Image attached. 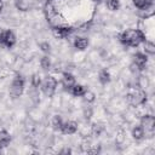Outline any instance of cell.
Listing matches in <instances>:
<instances>
[{"label": "cell", "instance_id": "30bf717a", "mask_svg": "<svg viewBox=\"0 0 155 155\" xmlns=\"http://www.w3.org/2000/svg\"><path fill=\"white\" fill-rule=\"evenodd\" d=\"M17 42V38L15 35V33L10 29H6L4 33V38H2V46H5L6 48H12Z\"/></svg>", "mask_w": 155, "mask_h": 155}, {"label": "cell", "instance_id": "f546056e", "mask_svg": "<svg viewBox=\"0 0 155 155\" xmlns=\"http://www.w3.org/2000/svg\"><path fill=\"white\" fill-rule=\"evenodd\" d=\"M39 47H40V50L44 52V53H50L51 52V45L47 42V41H42V42H40L39 44Z\"/></svg>", "mask_w": 155, "mask_h": 155}, {"label": "cell", "instance_id": "277c9868", "mask_svg": "<svg viewBox=\"0 0 155 155\" xmlns=\"http://www.w3.org/2000/svg\"><path fill=\"white\" fill-rule=\"evenodd\" d=\"M57 86H58V81L54 76L52 75H46L44 78V80L41 81V91L47 96V97H52L57 90Z\"/></svg>", "mask_w": 155, "mask_h": 155}, {"label": "cell", "instance_id": "83f0119b", "mask_svg": "<svg viewBox=\"0 0 155 155\" xmlns=\"http://www.w3.org/2000/svg\"><path fill=\"white\" fill-rule=\"evenodd\" d=\"M82 115H84L85 120H87V121L92 117V115H93V109H92L91 105H88V103H87V105H85V107L82 108Z\"/></svg>", "mask_w": 155, "mask_h": 155}, {"label": "cell", "instance_id": "1f68e13d", "mask_svg": "<svg viewBox=\"0 0 155 155\" xmlns=\"http://www.w3.org/2000/svg\"><path fill=\"white\" fill-rule=\"evenodd\" d=\"M99 151H101V145H92L87 151V154H98Z\"/></svg>", "mask_w": 155, "mask_h": 155}, {"label": "cell", "instance_id": "603a6c76", "mask_svg": "<svg viewBox=\"0 0 155 155\" xmlns=\"http://www.w3.org/2000/svg\"><path fill=\"white\" fill-rule=\"evenodd\" d=\"M63 122H64V121L62 120V116H61V115H57V114L53 115L52 119H51V126H52V128L56 130V131H59V130H61Z\"/></svg>", "mask_w": 155, "mask_h": 155}, {"label": "cell", "instance_id": "3957f363", "mask_svg": "<svg viewBox=\"0 0 155 155\" xmlns=\"http://www.w3.org/2000/svg\"><path fill=\"white\" fill-rule=\"evenodd\" d=\"M24 87H25V79L17 74L12 81H11V85H10V96L12 98H18L23 94L24 92Z\"/></svg>", "mask_w": 155, "mask_h": 155}, {"label": "cell", "instance_id": "4dcf8cb0", "mask_svg": "<svg viewBox=\"0 0 155 155\" xmlns=\"http://www.w3.org/2000/svg\"><path fill=\"white\" fill-rule=\"evenodd\" d=\"M92 147V143L88 140V139H84L82 140V143H81V145H80V148H81V150L82 151H85V153H87L88 150H90V148Z\"/></svg>", "mask_w": 155, "mask_h": 155}, {"label": "cell", "instance_id": "ac0fdd59", "mask_svg": "<svg viewBox=\"0 0 155 155\" xmlns=\"http://www.w3.org/2000/svg\"><path fill=\"white\" fill-rule=\"evenodd\" d=\"M131 134H132L133 139H136V140H142V139L145 137V131H144V128H143L140 125H137V126H134V127L132 128Z\"/></svg>", "mask_w": 155, "mask_h": 155}, {"label": "cell", "instance_id": "4316f807", "mask_svg": "<svg viewBox=\"0 0 155 155\" xmlns=\"http://www.w3.org/2000/svg\"><path fill=\"white\" fill-rule=\"evenodd\" d=\"M105 5L110 11H117L120 8V0H107Z\"/></svg>", "mask_w": 155, "mask_h": 155}, {"label": "cell", "instance_id": "2e32d148", "mask_svg": "<svg viewBox=\"0 0 155 155\" xmlns=\"http://www.w3.org/2000/svg\"><path fill=\"white\" fill-rule=\"evenodd\" d=\"M98 81L102 85H108L111 81V75L107 69H101L98 71Z\"/></svg>", "mask_w": 155, "mask_h": 155}, {"label": "cell", "instance_id": "ba28073f", "mask_svg": "<svg viewBox=\"0 0 155 155\" xmlns=\"http://www.w3.org/2000/svg\"><path fill=\"white\" fill-rule=\"evenodd\" d=\"M78 130H79L78 122H76V121H73V120H68V121H64V122H63V125H62V127H61L59 131H61L63 134L70 136V134L76 133Z\"/></svg>", "mask_w": 155, "mask_h": 155}, {"label": "cell", "instance_id": "d4e9b609", "mask_svg": "<svg viewBox=\"0 0 155 155\" xmlns=\"http://www.w3.org/2000/svg\"><path fill=\"white\" fill-rule=\"evenodd\" d=\"M41 76L38 74V73H34L30 78V84H31V87L33 88H39L40 85H41Z\"/></svg>", "mask_w": 155, "mask_h": 155}, {"label": "cell", "instance_id": "d6a6232c", "mask_svg": "<svg viewBox=\"0 0 155 155\" xmlns=\"http://www.w3.org/2000/svg\"><path fill=\"white\" fill-rule=\"evenodd\" d=\"M59 154H62V155H64V154H71V149L68 148V147H64V148H62L59 150Z\"/></svg>", "mask_w": 155, "mask_h": 155}, {"label": "cell", "instance_id": "d6986e66", "mask_svg": "<svg viewBox=\"0 0 155 155\" xmlns=\"http://www.w3.org/2000/svg\"><path fill=\"white\" fill-rule=\"evenodd\" d=\"M86 87L84 86V85H81V84H75L69 91H70V93L74 96V97H82L84 96V93L86 92Z\"/></svg>", "mask_w": 155, "mask_h": 155}, {"label": "cell", "instance_id": "d590c367", "mask_svg": "<svg viewBox=\"0 0 155 155\" xmlns=\"http://www.w3.org/2000/svg\"><path fill=\"white\" fill-rule=\"evenodd\" d=\"M92 1H93V2H97V4H98V2H101L102 0H92Z\"/></svg>", "mask_w": 155, "mask_h": 155}, {"label": "cell", "instance_id": "9a60e30c", "mask_svg": "<svg viewBox=\"0 0 155 155\" xmlns=\"http://www.w3.org/2000/svg\"><path fill=\"white\" fill-rule=\"evenodd\" d=\"M132 4L138 10H150L153 7V0H132Z\"/></svg>", "mask_w": 155, "mask_h": 155}, {"label": "cell", "instance_id": "52a82bcc", "mask_svg": "<svg viewBox=\"0 0 155 155\" xmlns=\"http://www.w3.org/2000/svg\"><path fill=\"white\" fill-rule=\"evenodd\" d=\"M132 63L137 67V69L139 71H143L147 68L148 64V54H145L144 52H136L132 57Z\"/></svg>", "mask_w": 155, "mask_h": 155}, {"label": "cell", "instance_id": "6da1fadb", "mask_svg": "<svg viewBox=\"0 0 155 155\" xmlns=\"http://www.w3.org/2000/svg\"><path fill=\"white\" fill-rule=\"evenodd\" d=\"M119 40L122 45H125L127 47H138L140 44H143L147 40V36L142 29L131 28V29L124 30L119 35Z\"/></svg>", "mask_w": 155, "mask_h": 155}, {"label": "cell", "instance_id": "8fae6325", "mask_svg": "<svg viewBox=\"0 0 155 155\" xmlns=\"http://www.w3.org/2000/svg\"><path fill=\"white\" fill-rule=\"evenodd\" d=\"M75 84H76V79L70 71H64L62 74V85L64 88L70 90Z\"/></svg>", "mask_w": 155, "mask_h": 155}, {"label": "cell", "instance_id": "5bb4252c", "mask_svg": "<svg viewBox=\"0 0 155 155\" xmlns=\"http://www.w3.org/2000/svg\"><path fill=\"white\" fill-rule=\"evenodd\" d=\"M11 140H12V137L10 132L6 130H0V149L8 147Z\"/></svg>", "mask_w": 155, "mask_h": 155}, {"label": "cell", "instance_id": "cb8c5ba5", "mask_svg": "<svg viewBox=\"0 0 155 155\" xmlns=\"http://www.w3.org/2000/svg\"><path fill=\"white\" fill-rule=\"evenodd\" d=\"M40 67H41L44 70H48V69H51V67H52V62H51V58H50L47 54H45V56H42V57L40 58Z\"/></svg>", "mask_w": 155, "mask_h": 155}, {"label": "cell", "instance_id": "e0dca14e", "mask_svg": "<svg viewBox=\"0 0 155 155\" xmlns=\"http://www.w3.org/2000/svg\"><path fill=\"white\" fill-rule=\"evenodd\" d=\"M90 130H91V134H93L94 137H99V136L104 132L105 126H104V124H102V122H93V124L91 125Z\"/></svg>", "mask_w": 155, "mask_h": 155}, {"label": "cell", "instance_id": "7402d4cb", "mask_svg": "<svg viewBox=\"0 0 155 155\" xmlns=\"http://www.w3.org/2000/svg\"><path fill=\"white\" fill-rule=\"evenodd\" d=\"M136 84H137V87L138 88H142V90H145L147 91V88L150 86V80L145 75H139L137 78V82Z\"/></svg>", "mask_w": 155, "mask_h": 155}, {"label": "cell", "instance_id": "f1b7e54d", "mask_svg": "<svg viewBox=\"0 0 155 155\" xmlns=\"http://www.w3.org/2000/svg\"><path fill=\"white\" fill-rule=\"evenodd\" d=\"M115 140H116L117 144H122L126 140V131L122 130V128H120L117 131V134H116V139Z\"/></svg>", "mask_w": 155, "mask_h": 155}, {"label": "cell", "instance_id": "7c38bea8", "mask_svg": "<svg viewBox=\"0 0 155 155\" xmlns=\"http://www.w3.org/2000/svg\"><path fill=\"white\" fill-rule=\"evenodd\" d=\"M59 11H58V7L53 4V1L52 0H48L46 4H45V6H44V15H45V17H46V19H50L51 17H53L56 13H58Z\"/></svg>", "mask_w": 155, "mask_h": 155}, {"label": "cell", "instance_id": "5b68a950", "mask_svg": "<svg viewBox=\"0 0 155 155\" xmlns=\"http://www.w3.org/2000/svg\"><path fill=\"white\" fill-rule=\"evenodd\" d=\"M140 126L144 128L145 131V136L147 133H154L155 130V117L151 114H144L140 117Z\"/></svg>", "mask_w": 155, "mask_h": 155}, {"label": "cell", "instance_id": "8d00e7d4", "mask_svg": "<svg viewBox=\"0 0 155 155\" xmlns=\"http://www.w3.org/2000/svg\"><path fill=\"white\" fill-rule=\"evenodd\" d=\"M0 154H1V149H0Z\"/></svg>", "mask_w": 155, "mask_h": 155}, {"label": "cell", "instance_id": "ffe728a7", "mask_svg": "<svg viewBox=\"0 0 155 155\" xmlns=\"http://www.w3.org/2000/svg\"><path fill=\"white\" fill-rule=\"evenodd\" d=\"M33 0H15V6L19 11H28L31 7Z\"/></svg>", "mask_w": 155, "mask_h": 155}, {"label": "cell", "instance_id": "484cf974", "mask_svg": "<svg viewBox=\"0 0 155 155\" xmlns=\"http://www.w3.org/2000/svg\"><path fill=\"white\" fill-rule=\"evenodd\" d=\"M82 97H84V101L86 103H88V104H91V103H93L96 101V93L93 91H90V90H86V92L84 93Z\"/></svg>", "mask_w": 155, "mask_h": 155}, {"label": "cell", "instance_id": "7a4b0ae2", "mask_svg": "<svg viewBox=\"0 0 155 155\" xmlns=\"http://www.w3.org/2000/svg\"><path fill=\"white\" fill-rule=\"evenodd\" d=\"M126 101L132 107H140V105H144L148 101V94H147V91L145 90H142V88H136L134 91L130 92L126 94Z\"/></svg>", "mask_w": 155, "mask_h": 155}, {"label": "cell", "instance_id": "836d02e7", "mask_svg": "<svg viewBox=\"0 0 155 155\" xmlns=\"http://www.w3.org/2000/svg\"><path fill=\"white\" fill-rule=\"evenodd\" d=\"M4 33H5V30L0 27V45H2V38H4Z\"/></svg>", "mask_w": 155, "mask_h": 155}, {"label": "cell", "instance_id": "9c48e42d", "mask_svg": "<svg viewBox=\"0 0 155 155\" xmlns=\"http://www.w3.org/2000/svg\"><path fill=\"white\" fill-rule=\"evenodd\" d=\"M47 22H48V24H50V27H51V28H59V27L69 25V23H68L67 18H65V17H63L59 12H58V13H56V15H54L53 17H51L50 19H47Z\"/></svg>", "mask_w": 155, "mask_h": 155}, {"label": "cell", "instance_id": "e575fe53", "mask_svg": "<svg viewBox=\"0 0 155 155\" xmlns=\"http://www.w3.org/2000/svg\"><path fill=\"white\" fill-rule=\"evenodd\" d=\"M2 10H4V2H2V0H0V13L2 12Z\"/></svg>", "mask_w": 155, "mask_h": 155}, {"label": "cell", "instance_id": "44dd1931", "mask_svg": "<svg viewBox=\"0 0 155 155\" xmlns=\"http://www.w3.org/2000/svg\"><path fill=\"white\" fill-rule=\"evenodd\" d=\"M143 51L148 56H154L155 54V44L151 40H145L143 42Z\"/></svg>", "mask_w": 155, "mask_h": 155}, {"label": "cell", "instance_id": "4fadbf2b", "mask_svg": "<svg viewBox=\"0 0 155 155\" xmlns=\"http://www.w3.org/2000/svg\"><path fill=\"white\" fill-rule=\"evenodd\" d=\"M73 45L78 51H85L90 45V40L87 38H85V36H76L74 39Z\"/></svg>", "mask_w": 155, "mask_h": 155}, {"label": "cell", "instance_id": "8992f818", "mask_svg": "<svg viewBox=\"0 0 155 155\" xmlns=\"http://www.w3.org/2000/svg\"><path fill=\"white\" fill-rule=\"evenodd\" d=\"M73 31H74V28L70 24L65 25V27H59V28H51V33H52L53 38L58 39V40L68 38Z\"/></svg>", "mask_w": 155, "mask_h": 155}]
</instances>
